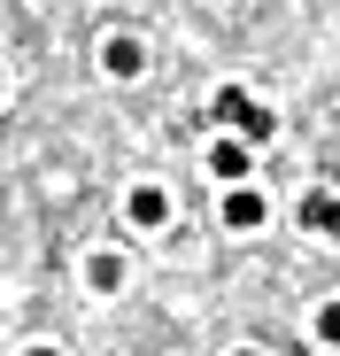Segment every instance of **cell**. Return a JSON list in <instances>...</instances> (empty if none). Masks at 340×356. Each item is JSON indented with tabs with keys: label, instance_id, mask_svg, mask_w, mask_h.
<instances>
[{
	"label": "cell",
	"instance_id": "3",
	"mask_svg": "<svg viewBox=\"0 0 340 356\" xmlns=\"http://www.w3.org/2000/svg\"><path fill=\"white\" fill-rule=\"evenodd\" d=\"M101 70H108V78H139V70H147V47L117 31V39H108V47H101Z\"/></svg>",
	"mask_w": 340,
	"mask_h": 356
},
{
	"label": "cell",
	"instance_id": "7",
	"mask_svg": "<svg viewBox=\"0 0 340 356\" xmlns=\"http://www.w3.org/2000/svg\"><path fill=\"white\" fill-rule=\"evenodd\" d=\"M85 279H93L101 294H108V286H124V256H93V264H85Z\"/></svg>",
	"mask_w": 340,
	"mask_h": 356
},
{
	"label": "cell",
	"instance_id": "2",
	"mask_svg": "<svg viewBox=\"0 0 340 356\" xmlns=\"http://www.w3.org/2000/svg\"><path fill=\"white\" fill-rule=\"evenodd\" d=\"M271 217V202L255 194V186H240V178H232V194H224V225H232V232H255Z\"/></svg>",
	"mask_w": 340,
	"mask_h": 356
},
{
	"label": "cell",
	"instance_id": "6",
	"mask_svg": "<svg viewBox=\"0 0 340 356\" xmlns=\"http://www.w3.org/2000/svg\"><path fill=\"white\" fill-rule=\"evenodd\" d=\"M248 147H255L248 132H240V140H216V147H209V170H216V178H248Z\"/></svg>",
	"mask_w": 340,
	"mask_h": 356
},
{
	"label": "cell",
	"instance_id": "4",
	"mask_svg": "<svg viewBox=\"0 0 340 356\" xmlns=\"http://www.w3.org/2000/svg\"><path fill=\"white\" fill-rule=\"evenodd\" d=\"M124 217H132L139 232H155V225H170V194H162V186H132V202H124Z\"/></svg>",
	"mask_w": 340,
	"mask_h": 356
},
{
	"label": "cell",
	"instance_id": "9",
	"mask_svg": "<svg viewBox=\"0 0 340 356\" xmlns=\"http://www.w3.org/2000/svg\"><path fill=\"white\" fill-rule=\"evenodd\" d=\"M0 86H8V78H0Z\"/></svg>",
	"mask_w": 340,
	"mask_h": 356
},
{
	"label": "cell",
	"instance_id": "1",
	"mask_svg": "<svg viewBox=\"0 0 340 356\" xmlns=\"http://www.w3.org/2000/svg\"><path fill=\"white\" fill-rule=\"evenodd\" d=\"M209 116H216V124H232V132H248V140H271V124H278V116H271L255 93H240V86H216Z\"/></svg>",
	"mask_w": 340,
	"mask_h": 356
},
{
	"label": "cell",
	"instance_id": "5",
	"mask_svg": "<svg viewBox=\"0 0 340 356\" xmlns=\"http://www.w3.org/2000/svg\"><path fill=\"white\" fill-rule=\"evenodd\" d=\"M302 225L325 232V241L340 248V194H309V202H302Z\"/></svg>",
	"mask_w": 340,
	"mask_h": 356
},
{
	"label": "cell",
	"instance_id": "8",
	"mask_svg": "<svg viewBox=\"0 0 340 356\" xmlns=\"http://www.w3.org/2000/svg\"><path fill=\"white\" fill-rule=\"evenodd\" d=\"M317 341H340V302H325V310H317Z\"/></svg>",
	"mask_w": 340,
	"mask_h": 356
}]
</instances>
